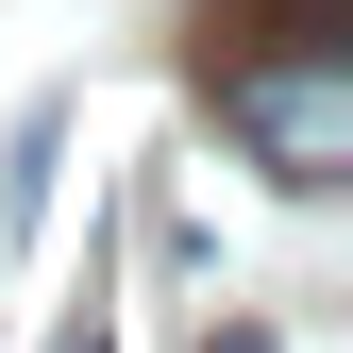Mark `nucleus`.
Segmentation results:
<instances>
[{
	"label": "nucleus",
	"mask_w": 353,
	"mask_h": 353,
	"mask_svg": "<svg viewBox=\"0 0 353 353\" xmlns=\"http://www.w3.org/2000/svg\"><path fill=\"white\" fill-rule=\"evenodd\" d=\"M68 353H101V336H68Z\"/></svg>",
	"instance_id": "2"
},
{
	"label": "nucleus",
	"mask_w": 353,
	"mask_h": 353,
	"mask_svg": "<svg viewBox=\"0 0 353 353\" xmlns=\"http://www.w3.org/2000/svg\"><path fill=\"white\" fill-rule=\"evenodd\" d=\"M219 118H236L286 185H336V168H353V51H336V34L236 51V68H219Z\"/></svg>",
	"instance_id": "1"
}]
</instances>
